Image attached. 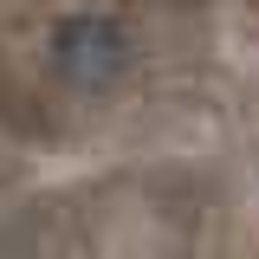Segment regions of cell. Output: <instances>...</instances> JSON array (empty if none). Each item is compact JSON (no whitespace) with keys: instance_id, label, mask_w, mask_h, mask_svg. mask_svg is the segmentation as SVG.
<instances>
[{"instance_id":"obj_1","label":"cell","mask_w":259,"mask_h":259,"mask_svg":"<svg viewBox=\"0 0 259 259\" xmlns=\"http://www.w3.org/2000/svg\"><path fill=\"white\" fill-rule=\"evenodd\" d=\"M52 65H59L71 84L104 91L130 65V32L117 20H104V13H71V20L52 26Z\"/></svg>"}]
</instances>
